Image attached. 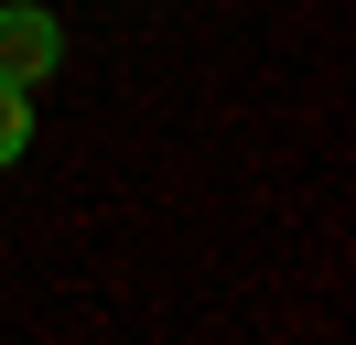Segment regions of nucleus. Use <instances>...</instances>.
Returning <instances> with one entry per match:
<instances>
[{"label": "nucleus", "instance_id": "nucleus-1", "mask_svg": "<svg viewBox=\"0 0 356 345\" xmlns=\"http://www.w3.org/2000/svg\"><path fill=\"white\" fill-rule=\"evenodd\" d=\"M54 76V11H0V86H44Z\"/></svg>", "mask_w": 356, "mask_h": 345}, {"label": "nucleus", "instance_id": "nucleus-2", "mask_svg": "<svg viewBox=\"0 0 356 345\" xmlns=\"http://www.w3.org/2000/svg\"><path fill=\"white\" fill-rule=\"evenodd\" d=\"M33 141V86H0V162Z\"/></svg>", "mask_w": 356, "mask_h": 345}]
</instances>
